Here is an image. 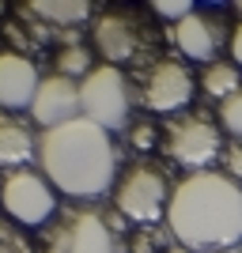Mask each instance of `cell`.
Wrapping results in <instances>:
<instances>
[{"instance_id": "1", "label": "cell", "mask_w": 242, "mask_h": 253, "mask_svg": "<svg viewBox=\"0 0 242 253\" xmlns=\"http://www.w3.org/2000/svg\"><path fill=\"white\" fill-rule=\"evenodd\" d=\"M167 231L190 253H227L242 246V185L223 170H197L174 185Z\"/></svg>"}, {"instance_id": "2", "label": "cell", "mask_w": 242, "mask_h": 253, "mask_svg": "<svg viewBox=\"0 0 242 253\" xmlns=\"http://www.w3.org/2000/svg\"><path fill=\"white\" fill-rule=\"evenodd\" d=\"M38 167L53 189L76 201H95L117 185L114 140L87 117L46 128L38 136Z\"/></svg>"}, {"instance_id": "3", "label": "cell", "mask_w": 242, "mask_h": 253, "mask_svg": "<svg viewBox=\"0 0 242 253\" xmlns=\"http://www.w3.org/2000/svg\"><path fill=\"white\" fill-rule=\"evenodd\" d=\"M42 253H117V234L98 208H64L46 227Z\"/></svg>"}, {"instance_id": "4", "label": "cell", "mask_w": 242, "mask_h": 253, "mask_svg": "<svg viewBox=\"0 0 242 253\" xmlns=\"http://www.w3.org/2000/svg\"><path fill=\"white\" fill-rule=\"evenodd\" d=\"M170 185L163 178V170L151 163H133L114 185V208L125 219L140 223V227H155L170 208Z\"/></svg>"}, {"instance_id": "5", "label": "cell", "mask_w": 242, "mask_h": 253, "mask_svg": "<svg viewBox=\"0 0 242 253\" xmlns=\"http://www.w3.org/2000/svg\"><path fill=\"white\" fill-rule=\"evenodd\" d=\"M80 106L84 117L95 121L106 132L129 128V114H133V87H129L125 72L114 64H98L91 68L87 80H80Z\"/></svg>"}, {"instance_id": "6", "label": "cell", "mask_w": 242, "mask_h": 253, "mask_svg": "<svg viewBox=\"0 0 242 253\" xmlns=\"http://www.w3.org/2000/svg\"><path fill=\"white\" fill-rule=\"evenodd\" d=\"M163 151H167L178 167L186 170H208L216 163V155L223 151V132L216 128L208 114H174L163 128Z\"/></svg>"}, {"instance_id": "7", "label": "cell", "mask_w": 242, "mask_h": 253, "mask_svg": "<svg viewBox=\"0 0 242 253\" xmlns=\"http://www.w3.org/2000/svg\"><path fill=\"white\" fill-rule=\"evenodd\" d=\"M0 204L11 215V223L23 227H42L57 215V189L38 170H11L0 185Z\"/></svg>"}, {"instance_id": "8", "label": "cell", "mask_w": 242, "mask_h": 253, "mask_svg": "<svg viewBox=\"0 0 242 253\" xmlns=\"http://www.w3.org/2000/svg\"><path fill=\"white\" fill-rule=\"evenodd\" d=\"M140 84V106L155 110V114H182V106H190L193 91V72L182 61H151L144 72L137 76Z\"/></svg>"}, {"instance_id": "9", "label": "cell", "mask_w": 242, "mask_h": 253, "mask_svg": "<svg viewBox=\"0 0 242 253\" xmlns=\"http://www.w3.org/2000/svg\"><path fill=\"white\" fill-rule=\"evenodd\" d=\"M174 45H178L190 61H200L204 68L216 64V53L223 49V42L231 45V31H227V23L220 19V11H193L186 15L182 23H174V31H170Z\"/></svg>"}, {"instance_id": "10", "label": "cell", "mask_w": 242, "mask_h": 253, "mask_svg": "<svg viewBox=\"0 0 242 253\" xmlns=\"http://www.w3.org/2000/svg\"><path fill=\"white\" fill-rule=\"evenodd\" d=\"M31 117L46 128L68 125L76 117H84V106H80V84L76 80H64V76H42V87L31 102Z\"/></svg>"}, {"instance_id": "11", "label": "cell", "mask_w": 242, "mask_h": 253, "mask_svg": "<svg viewBox=\"0 0 242 253\" xmlns=\"http://www.w3.org/2000/svg\"><path fill=\"white\" fill-rule=\"evenodd\" d=\"M38 87H42V76L31 57L11 49L0 53V106L4 110H31Z\"/></svg>"}, {"instance_id": "12", "label": "cell", "mask_w": 242, "mask_h": 253, "mask_svg": "<svg viewBox=\"0 0 242 253\" xmlns=\"http://www.w3.org/2000/svg\"><path fill=\"white\" fill-rule=\"evenodd\" d=\"M95 49L106 57V64H121V61H133L140 49V27H137V15L129 11H106L95 19Z\"/></svg>"}, {"instance_id": "13", "label": "cell", "mask_w": 242, "mask_h": 253, "mask_svg": "<svg viewBox=\"0 0 242 253\" xmlns=\"http://www.w3.org/2000/svg\"><path fill=\"white\" fill-rule=\"evenodd\" d=\"M38 155V136L34 128L15 114H0V167L27 170V163Z\"/></svg>"}, {"instance_id": "14", "label": "cell", "mask_w": 242, "mask_h": 253, "mask_svg": "<svg viewBox=\"0 0 242 253\" xmlns=\"http://www.w3.org/2000/svg\"><path fill=\"white\" fill-rule=\"evenodd\" d=\"M23 11H31V15H42L49 27H80V23L91 15V4L87 0H34L27 4Z\"/></svg>"}, {"instance_id": "15", "label": "cell", "mask_w": 242, "mask_h": 253, "mask_svg": "<svg viewBox=\"0 0 242 253\" xmlns=\"http://www.w3.org/2000/svg\"><path fill=\"white\" fill-rule=\"evenodd\" d=\"M200 91L208 98H220V102H227V98L235 95V91H242V68L235 61H216L204 68V76H200Z\"/></svg>"}, {"instance_id": "16", "label": "cell", "mask_w": 242, "mask_h": 253, "mask_svg": "<svg viewBox=\"0 0 242 253\" xmlns=\"http://www.w3.org/2000/svg\"><path fill=\"white\" fill-rule=\"evenodd\" d=\"M53 68H57V76H64V80H87V76H91V49H87L84 42L80 45H61L57 57H53Z\"/></svg>"}, {"instance_id": "17", "label": "cell", "mask_w": 242, "mask_h": 253, "mask_svg": "<svg viewBox=\"0 0 242 253\" xmlns=\"http://www.w3.org/2000/svg\"><path fill=\"white\" fill-rule=\"evenodd\" d=\"M220 125L227 128L235 140H242V91H235L227 102H220Z\"/></svg>"}, {"instance_id": "18", "label": "cell", "mask_w": 242, "mask_h": 253, "mask_svg": "<svg viewBox=\"0 0 242 253\" xmlns=\"http://www.w3.org/2000/svg\"><path fill=\"white\" fill-rule=\"evenodd\" d=\"M0 253H34V246L27 242V234L15 223L0 219Z\"/></svg>"}, {"instance_id": "19", "label": "cell", "mask_w": 242, "mask_h": 253, "mask_svg": "<svg viewBox=\"0 0 242 253\" xmlns=\"http://www.w3.org/2000/svg\"><path fill=\"white\" fill-rule=\"evenodd\" d=\"M129 144L133 148H140V151H147V148H155V125L151 121H129Z\"/></svg>"}, {"instance_id": "20", "label": "cell", "mask_w": 242, "mask_h": 253, "mask_svg": "<svg viewBox=\"0 0 242 253\" xmlns=\"http://www.w3.org/2000/svg\"><path fill=\"white\" fill-rule=\"evenodd\" d=\"M223 174L242 185V140H231V144L223 148Z\"/></svg>"}, {"instance_id": "21", "label": "cell", "mask_w": 242, "mask_h": 253, "mask_svg": "<svg viewBox=\"0 0 242 253\" xmlns=\"http://www.w3.org/2000/svg\"><path fill=\"white\" fill-rule=\"evenodd\" d=\"M151 8H155V15H163V19H174V23H182L186 15H193V11H197L190 0H186V4H178V0H155Z\"/></svg>"}, {"instance_id": "22", "label": "cell", "mask_w": 242, "mask_h": 253, "mask_svg": "<svg viewBox=\"0 0 242 253\" xmlns=\"http://www.w3.org/2000/svg\"><path fill=\"white\" fill-rule=\"evenodd\" d=\"M155 246H159V231L155 227H140L133 234V242H129V253H155Z\"/></svg>"}, {"instance_id": "23", "label": "cell", "mask_w": 242, "mask_h": 253, "mask_svg": "<svg viewBox=\"0 0 242 253\" xmlns=\"http://www.w3.org/2000/svg\"><path fill=\"white\" fill-rule=\"evenodd\" d=\"M227 49H231V61L242 68V23H239V27L231 31V45H227Z\"/></svg>"}, {"instance_id": "24", "label": "cell", "mask_w": 242, "mask_h": 253, "mask_svg": "<svg viewBox=\"0 0 242 253\" xmlns=\"http://www.w3.org/2000/svg\"><path fill=\"white\" fill-rule=\"evenodd\" d=\"M167 253H190V250H186V246H178V242H170V246H167Z\"/></svg>"}, {"instance_id": "25", "label": "cell", "mask_w": 242, "mask_h": 253, "mask_svg": "<svg viewBox=\"0 0 242 253\" xmlns=\"http://www.w3.org/2000/svg\"><path fill=\"white\" fill-rule=\"evenodd\" d=\"M235 11H239V15H242V0H239V4H235Z\"/></svg>"}, {"instance_id": "26", "label": "cell", "mask_w": 242, "mask_h": 253, "mask_svg": "<svg viewBox=\"0 0 242 253\" xmlns=\"http://www.w3.org/2000/svg\"><path fill=\"white\" fill-rule=\"evenodd\" d=\"M227 253H242V246H239V250H227Z\"/></svg>"}, {"instance_id": "27", "label": "cell", "mask_w": 242, "mask_h": 253, "mask_svg": "<svg viewBox=\"0 0 242 253\" xmlns=\"http://www.w3.org/2000/svg\"><path fill=\"white\" fill-rule=\"evenodd\" d=\"M0 15H4V4H0Z\"/></svg>"}]
</instances>
